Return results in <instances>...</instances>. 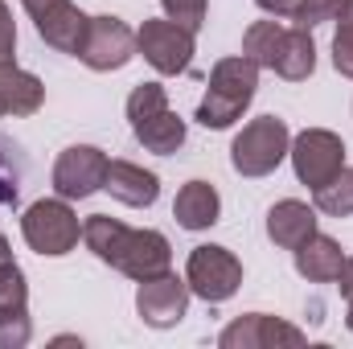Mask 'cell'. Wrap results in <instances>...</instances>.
<instances>
[{"label":"cell","instance_id":"1","mask_svg":"<svg viewBox=\"0 0 353 349\" xmlns=\"http://www.w3.org/2000/svg\"><path fill=\"white\" fill-rule=\"evenodd\" d=\"M83 243L94 251V259L111 263L115 271L140 279H152L161 271H169L173 247L161 230H132L111 214H90L83 222Z\"/></svg>","mask_w":353,"mask_h":349},{"label":"cell","instance_id":"2","mask_svg":"<svg viewBox=\"0 0 353 349\" xmlns=\"http://www.w3.org/2000/svg\"><path fill=\"white\" fill-rule=\"evenodd\" d=\"M255 87H259V66L243 54V58H222L210 74V87H205V99L197 103V123L205 128H230L247 103L255 99Z\"/></svg>","mask_w":353,"mask_h":349},{"label":"cell","instance_id":"3","mask_svg":"<svg viewBox=\"0 0 353 349\" xmlns=\"http://www.w3.org/2000/svg\"><path fill=\"white\" fill-rule=\"evenodd\" d=\"M128 119L136 140L157 157H173L185 144V119L169 111V94L161 83H140L128 94Z\"/></svg>","mask_w":353,"mask_h":349},{"label":"cell","instance_id":"4","mask_svg":"<svg viewBox=\"0 0 353 349\" xmlns=\"http://www.w3.org/2000/svg\"><path fill=\"white\" fill-rule=\"evenodd\" d=\"M288 148H292L288 123L275 119V115H259V119H251V123L234 136V144H230V165L243 177H267V173L279 169V161L288 157Z\"/></svg>","mask_w":353,"mask_h":349},{"label":"cell","instance_id":"5","mask_svg":"<svg viewBox=\"0 0 353 349\" xmlns=\"http://www.w3.org/2000/svg\"><path fill=\"white\" fill-rule=\"evenodd\" d=\"M21 235L37 255H66L79 247V214L66 206V197H41L25 210L21 218Z\"/></svg>","mask_w":353,"mask_h":349},{"label":"cell","instance_id":"6","mask_svg":"<svg viewBox=\"0 0 353 349\" xmlns=\"http://www.w3.org/2000/svg\"><path fill=\"white\" fill-rule=\"evenodd\" d=\"M136 50L144 54V62H148L157 74H181V70H189V62H193V29L176 25L169 17L144 21L140 33H136Z\"/></svg>","mask_w":353,"mask_h":349},{"label":"cell","instance_id":"7","mask_svg":"<svg viewBox=\"0 0 353 349\" xmlns=\"http://www.w3.org/2000/svg\"><path fill=\"white\" fill-rule=\"evenodd\" d=\"M185 283L189 292H197L210 304H222L239 292L243 283V263L234 259L226 247H193L189 267H185Z\"/></svg>","mask_w":353,"mask_h":349},{"label":"cell","instance_id":"8","mask_svg":"<svg viewBox=\"0 0 353 349\" xmlns=\"http://www.w3.org/2000/svg\"><path fill=\"white\" fill-rule=\"evenodd\" d=\"M21 4H25L29 21L37 25V33H41L46 46H54L58 54H74L79 58L87 25H90L87 12H79L70 0H21Z\"/></svg>","mask_w":353,"mask_h":349},{"label":"cell","instance_id":"9","mask_svg":"<svg viewBox=\"0 0 353 349\" xmlns=\"http://www.w3.org/2000/svg\"><path fill=\"white\" fill-rule=\"evenodd\" d=\"M288 157H292V165H296V177H300L304 185H312V189L325 185L329 177H337L345 169V144H341V136H333V132H325V128L300 132V136L292 140Z\"/></svg>","mask_w":353,"mask_h":349},{"label":"cell","instance_id":"10","mask_svg":"<svg viewBox=\"0 0 353 349\" xmlns=\"http://www.w3.org/2000/svg\"><path fill=\"white\" fill-rule=\"evenodd\" d=\"M79 58L90 70H119L136 58V33L119 17H90Z\"/></svg>","mask_w":353,"mask_h":349},{"label":"cell","instance_id":"11","mask_svg":"<svg viewBox=\"0 0 353 349\" xmlns=\"http://www.w3.org/2000/svg\"><path fill=\"white\" fill-rule=\"evenodd\" d=\"M107 165H111V161H107L99 148H90V144L66 148V152L58 157V165H54V189H58V197L79 201V197L99 193V189L107 185Z\"/></svg>","mask_w":353,"mask_h":349},{"label":"cell","instance_id":"12","mask_svg":"<svg viewBox=\"0 0 353 349\" xmlns=\"http://www.w3.org/2000/svg\"><path fill=\"white\" fill-rule=\"evenodd\" d=\"M136 308H140L144 325H152V329H173L176 321L185 317V308H189V283L176 279L173 271H161V275H152V279H140Z\"/></svg>","mask_w":353,"mask_h":349},{"label":"cell","instance_id":"13","mask_svg":"<svg viewBox=\"0 0 353 349\" xmlns=\"http://www.w3.org/2000/svg\"><path fill=\"white\" fill-rule=\"evenodd\" d=\"M222 349H263V346H304V333L288 321H275L267 312H251V317H239L234 325L222 329L218 337Z\"/></svg>","mask_w":353,"mask_h":349},{"label":"cell","instance_id":"14","mask_svg":"<svg viewBox=\"0 0 353 349\" xmlns=\"http://www.w3.org/2000/svg\"><path fill=\"white\" fill-rule=\"evenodd\" d=\"M103 189H107L115 201L144 210V206H152V201H157L161 181H157V173H148L144 165H132V161H111V165H107V185H103Z\"/></svg>","mask_w":353,"mask_h":349},{"label":"cell","instance_id":"15","mask_svg":"<svg viewBox=\"0 0 353 349\" xmlns=\"http://www.w3.org/2000/svg\"><path fill=\"white\" fill-rule=\"evenodd\" d=\"M267 235H271L275 247L296 251L308 235H316V214H312V206L292 201V197H288V201H275L271 214H267Z\"/></svg>","mask_w":353,"mask_h":349},{"label":"cell","instance_id":"16","mask_svg":"<svg viewBox=\"0 0 353 349\" xmlns=\"http://www.w3.org/2000/svg\"><path fill=\"white\" fill-rule=\"evenodd\" d=\"M46 103V87L37 74L0 62V115H33Z\"/></svg>","mask_w":353,"mask_h":349},{"label":"cell","instance_id":"17","mask_svg":"<svg viewBox=\"0 0 353 349\" xmlns=\"http://www.w3.org/2000/svg\"><path fill=\"white\" fill-rule=\"evenodd\" d=\"M222 214V201H218V189L210 181H189L181 185L173 201V218L185 226V230H210Z\"/></svg>","mask_w":353,"mask_h":349},{"label":"cell","instance_id":"18","mask_svg":"<svg viewBox=\"0 0 353 349\" xmlns=\"http://www.w3.org/2000/svg\"><path fill=\"white\" fill-rule=\"evenodd\" d=\"M341 263H345V255H341V247L329 235H308L296 247V271L304 279H312V283H333Z\"/></svg>","mask_w":353,"mask_h":349},{"label":"cell","instance_id":"19","mask_svg":"<svg viewBox=\"0 0 353 349\" xmlns=\"http://www.w3.org/2000/svg\"><path fill=\"white\" fill-rule=\"evenodd\" d=\"M279 79H288V83H300V79H308L312 70H316V41H312V33L308 29H283V46H279V54H275V66H271Z\"/></svg>","mask_w":353,"mask_h":349},{"label":"cell","instance_id":"20","mask_svg":"<svg viewBox=\"0 0 353 349\" xmlns=\"http://www.w3.org/2000/svg\"><path fill=\"white\" fill-rule=\"evenodd\" d=\"M316 197V210L329 214V218H350L353 214V169H341L337 177H329L325 185L312 189Z\"/></svg>","mask_w":353,"mask_h":349},{"label":"cell","instance_id":"21","mask_svg":"<svg viewBox=\"0 0 353 349\" xmlns=\"http://www.w3.org/2000/svg\"><path fill=\"white\" fill-rule=\"evenodd\" d=\"M279 46H283V25H275V21H255L251 29H247V37H243V54L255 62V66H275V54H279Z\"/></svg>","mask_w":353,"mask_h":349},{"label":"cell","instance_id":"22","mask_svg":"<svg viewBox=\"0 0 353 349\" xmlns=\"http://www.w3.org/2000/svg\"><path fill=\"white\" fill-rule=\"evenodd\" d=\"M21 181H25L21 148L8 136H0V206H17L21 201Z\"/></svg>","mask_w":353,"mask_h":349},{"label":"cell","instance_id":"23","mask_svg":"<svg viewBox=\"0 0 353 349\" xmlns=\"http://www.w3.org/2000/svg\"><path fill=\"white\" fill-rule=\"evenodd\" d=\"M33 325H29V308L25 304H0V349H21L29 346Z\"/></svg>","mask_w":353,"mask_h":349},{"label":"cell","instance_id":"24","mask_svg":"<svg viewBox=\"0 0 353 349\" xmlns=\"http://www.w3.org/2000/svg\"><path fill=\"white\" fill-rule=\"evenodd\" d=\"M345 4H350V0H300V4L292 8V21H296L300 29H312V25L337 21Z\"/></svg>","mask_w":353,"mask_h":349},{"label":"cell","instance_id":"25","mask_svg":"<svg viewBox=\"0 0 353 349\" xmlns=\"http://www.w3.org/2000/svg\"><path fill=\"white\" fill-rule=\"evenodd\" d=\"M341 29H337V37H333V62H337V70L353 79V0L341 8Z\"/></svg>","mask_w":353,"mask_h":349},{"label":"cell","instance_id":"26","mask_svg":"<svg viewBox=\"0 0 353 349\" xmlns=\"http://www.w3.org/2000/svg\"><path fill=\"white\" fill-rule=\"evenodd\" d=\"M25 300H29V288H25L21 267L12 259L0 263V304H25Z\"/></svg>","mask_w":353,"mask_h":349},{"label":"cell","instance_id":"27","mask_svg":"<svg viewBox=\"0 0 353 349\" xmlns=\"http://www.w3.org/2000/svg\"><path fill=\"white\" fill-rule=\"evenodd\" d=\"M165 4V12H169V21L176 25H185V29H201V21H205V0H161Z\"/></svg>","mask_w":353,"mask_h":349},{"label":"cell","instance_id":"28","mask_svg":"<svg viewBox=\"0 0 353 349\" xmlns=\"http://www.w3.org/2000/svg\"><path fill=\"white\" fill-rule=\"evenodd\" d=\"M12 50H17V25H12L8 4L0 0V62H12Z\"/></svg>","mask_w":353,"mask_h":349},{"label":"cell","instance_id":"29","mask_svg":"<svg viewBox=\"0 0 353 349\" xmlns=\"http://www.w3.org/2000/svg\"><path fill=\"white\" fill-rule=\"evenodd\" d=\"M263 12H271V17H292V8L300 4V0H255Z\"/></svg>","mask_w":353,"mask_h":349},{"label":"cell","instance_id":"30","mask_svg":"<svg viewBox=\"0 0 353 349\" xmlns=\"http://www.w3.org/2000/svg\"><path fill=\"white\" fill-rule=\"evenodd\" d=\"M337 292H341L345 300L353 296V255H350L345 263H341V271H337Z\"/></svg>","mask_w":353,"mask_h":349},{"label":"cell","instance_id":"31","mask_svg":"<svg viewBox=\"0 0 353 349\" xmlns=\"http://www.w3.org/2000/svg\"><path fill=\"white\" fill-rule=\"evenodd\" d=\"M8 259H12V247H8V239L0 235V263H8Z\"/></svg>","mask_w":353,"mask_h":349},{"label":"cell","instance_id":"32","mask_svg":"<svg viewBox=\"0 0 353 349\" xmlns=\"http://www.w3.org/2000/svg\"><path fill=\"white\" fill-rule=\"evenodd\" d=\"M345 325L353 329V296H350V317H345Z\"/></svg>","mask_w":353,"mask_h":349}]
</instances>
